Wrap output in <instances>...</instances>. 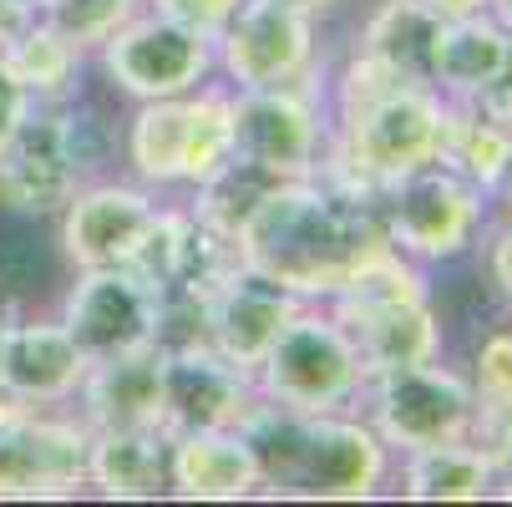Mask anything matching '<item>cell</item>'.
<instances>
[{
    "mask_svg": "<svg viewBox=\"0 0 512 507\" xmlns=\"http://www.w3.org/2000/svg\"><path fill=\"white\" fill-rule=\"evenodd\" d=\"M507 122H512V117H507Z\"/></svg>",
    "mask_w": 512,
    "mask_h": 507,
    "instance_id": "f35d334b",
    "label": "cell"
},
{
    "mask_svg": "<svg viewBox=\"0 0 512 507\" xmlns=\"http://www.w3.org/2000/svg\"><path fill=\"white\" fill-rule=\"evenodd\" d=\"M168 426H112L92 431L87 487L112 502H158L168 497Z\"/></svg>",
    "mask_w": 512,
    "mask_h": 507,
    "instance_id": "7402d4cb",
    "label": "cell"
},
{
    "mask_svg": "<svg viewBox=\"0 0 512 507\" xmlns=\"http://www.w3.org/2000/svg\"><path fill=\"white\" fill-rule=\"evenodd\" d=\"M234 87L203 82L178 97L137 102L122 158L142 188H198L208 173H218L234 153V117H229Z\"/></svg>",
    "mask_w": 512,
    "mask_h": 507,
    "instance_id": "8992f818",
    "label": "cell"
},
{
    "mask_svg": "<svg viewBox=\"0 0 512 507\" xmlns=\"http://www.w3.org/2000/svg\"><path fill=\"white\" fill-rule=\"evenodd\" d=\"M239 431L259 462V492L269 497L365 502L391 477V447L360 411H289L259 401Z\"/></svg>",
    "mask_w": 512,
    "mask_h": 507,
    "instance_id": "3957f363",
    "label": "cell"
},
{
    "mask_svg": "<svg viewBox=\"0 0 512 507\" xmlns=\"http://www.w3.org/2000/svg\"><path fill=\"white\" fill-rule=\"evenodd\" d=\"M112 153V127L82 97L36 102L21 132L0 148V213L56 219L82 183L102 178V163Z\"/></svg>",
    "mask_w": 512,
    "mask_h": 507,
    "instance_id": "277c9868",
    "label": "cell"
},
{
    "mask_svg": "<svg viewBox=\"0 0 512 507\" xmlns=\"http://www.w3.org/2000/svg\"><path fill=\"white\" fill-rule=\"evenodd\" d=\"M31 107H36V97L21 87V77L11 71V61H6V51H0V148L21 132V122L31 117Z\"/></svg>",
    "mask_w": 512,
    "mask_h": 507,
    "instance_id": "f546056e",
    "label": "cell"
},
{
    "mask_svg": "<svg viewBox=\"0 0 512 507\" xmlns=\"http://www.w3.org/2000/svg\"><path fill=\"white\" fill-rule=\"evenodd\" d=\"M87 447L92 426L77 411L0 396V497H77Z\"/></svg>",
    "mask_w": 512,
    "mask_h": 507,
    "instance_id": "8fae6325",
    "label": "cell"
},
{
    "mask_svg": "<svg viewBox=\"0 0 512 507\" xmlns=\"http://www.w3.org/2000/svg\"><path fill=\"white\" fill-rule=\"evenodd\" d=\"M487 274L502 289V300H512V224H502L487 244Z\"/></svg>",
    "mask_w": 512,
    "mask_h": 507,
    "instance_id": "1f68e13d",
    "label": "cell"
},
{
    "mask_svg": "<svg viewBox=\"0 0 512 507\" xmlns=\"http://www.w3.org/2000/svg\"><path fill=\"white\" fill-rule=\"evenodd\" d=\"M148 0H36V16L51 26V31H61L71 46H82L87 56L112 36V31H122Z\"/></svg>",
    "mask_w": 512,
    "mask_h": 507,
    "instance_id": "83f0119b",
    "label": "cell"
},
{
    "mask_svg": "<svg viewBox=\"0 0 512 507\" xmlns=\"http://www.w3.org/2000/svg\"><path fill=\"white\" fill-rule=\"evenodd\" d=\"M71 411L92 431L163 426V345H142V350L92 360Z\"/></svg>",
    "mask_w": 512,
    "mask_h": 507,
    "instance_id": "44dd1931",
    "label": "cell"
},
{
    "mask_svg": "<svg viewBox=\"0 0 512 507\" xmlns=\"http://www.w3.org/2000/svg\"><path fill=\"white\" fill-rule=\"evenodd\" d=\"M234 6H239V0H148V11H163L173 21H188V26L208 31V36L229 21Z\"/></svg>",
    "mask_w": 512,
    "mask_h": 507,
    "instance_id": "4dcf8cb0",
    "label": "cell"
},
{
    "mask_svg": "<svg viewBox=\"0 0 512 507\" xmlns=\"http://www.w3.org/2000/svg\"><path fill=\"white\" fill-rule=\"evenodd\" d=\"M305 300H295L289 289L259 279L254 269H234L229 279H218L208 295L198 300V320H203V340L229 355L234 366L254 371L264 350L279 340V330L289 325V315H295Z\"/></svg>",
    "mask_w": 512,
    "mask_h": 507,
    "instance_id": "d6986e66",
    "label": "cell"
},
{
    "mask_svg": "<svg viewBox=\"0 0 512 507\" xmlns=\"http://www.w3.org/2000/svg\"><path fill=\"white\" fill-rule=\"evenodd\" d=\"M36 21V0H0V51Z\"/></svg>",
    "mask_w": 512,
    "mask_h": 507,
    "instance_id": "d6a6232c",
    "label": "cell"
},
{
    "mask_svg": "<svg viewBox=\"0 0 512 507\" xmlns=\"http://www.w3.org/2000/svg\"><path fill=\"white\" fill-rule=\"evenodd\" d=\"M320 16L295 0H239L213 31V56L229 87L300 82L320 61Z\"/></svg>",
    "mask_w": 512,
    "mask_h": 507,
    "instance_id": "4fadbf2b",
    "label": "cell"
},
{
    "mask_svg": "<svg viewBox=\"0 0 512 507\" xmlns=\"http://www.w3.org/2000/svg\"><path fill=\"white\" fill-rule=\"evenodd\" d=\"M92 56L102 61L107 82L132 102L193 92L218 71L208 31H198L188 21H173L163 11H148V6H142L122 31H112Z\"/></svg>",
    "mask_w": 512,
    "mask_h": 507,
    "instance_id": "7c38bea8",
    "label": "cell"
},
{
    "mask_svg": "<svg viewBox=\"0 0 512 507\" xmlns=\"http://www.w3.org/2000/svg\"><path fill=\"white\" fill-rule=\"evenodd\" d=\"M487 16H492V21H497V26L512 36V0H487Z\"/></svg>",
    "mask_w": 512,
    "mask_h": 507,
    "instance_id": "e575fe53",
    "label": "cell"
},
{
    "mask_svg": "<svg viewBox=\"0 0 512 507\" xmlns=\"http://www.w3.org/2000/svg\"><path fill=\"white\" fill-rule=\"evenodd\" d=\"M431 16H472V11H487V0H421Z\"/></svg>",
    "mask_w": 512,
    "mask_h": 507,
    "instance_id": "836d02e7",
    "label": "cell"
},
{
    "mask_svg": "<svg viewBox=\"0 0 512 507\" xmlns=\"http://www.w3.org/2000/svg\"><path fill=\"white\" fill-rule=\"evenodd\" d=\"M365 376L371 371H365L350 330L320 300H305L289 315L279 340L254 366L259 396L289 411H355Z\"/></svg>",
    "mask_w": 512,
    "mask_h": 507,
    "instance_id": "52a82bcc",
    "label": "cell"
},
{
    "mask_svg": "<svg viewBox=\"0 0 512 507\" xmlns=\"http://www.w3.org/2000/svg\"><path fill=\"white\" fill-rule=\"evenodd\" d=\"M436 21L442 16H431L421 0H381V6L371 11V21L360 26L350 56L391 71V77H406V82H431Z\"/></svg>",
    "mask_w": 512,
    "mask_h": 507,
    "instance_id": "cb8c5ba5",
    "label": "cell"
},
{
    "mask_svg": "<svg viewBox=\"0 0 512 507\" xmlns=\"http://www.w3.org/2000/svg\"><path fill=\"white\" fill-rule=\"evenodd\" d=\"M61 325L77 335L87 360L142 350V345H158L163 295L127 264L77 269V279H71L66 300H61Z\"/></svg>",
    "mask_w": 512,
    "mask_h": 507,
    "instance_id": "5bb4252c",
    "label": "cell"
},
{
    "mask_svg": "<svg viewBox=\"0 0 512 507\" xmlns=\"http://www.w3.org/2000/svg\"><path fill=\"white\" fill-rule=\"evenodd\" d=\"M386 249L376 193H360L325 168L279 178L239 229V264L295 300H330Z\"/></svg>",
    "mask_w": 512,
    "mask_h": 507,
    "instance_id": "6da1fadb",
    "label": "cell"
},
{
    "mask_svg": "<svg viewBox=\"0 0 512 507\" xmlns=\"http://www.w3.org/2000/svg\"><path fill=\"white\" fill-rule=\"evenodd\" d=\"M320 305L350 330L371 376L391 371V366L442 360V320H436V305H431L426 264H416L396 249L371 259L350 284H340Z\"/></svg>",
    "mask_w": 512,
    "mask_h": 507,
    "instance_id": "5b68a950",
    "label": "cell"
},
{
    "mask_svg": "<svg viewBox=\"0 0 512 507\" xmlns=\"http://www.w3.org/2000/svg\"><path fill=\"white\" fill-rule=\"evenodd\" d=\"M442 163L457 168L482 198L502 193L512 183V122L467 102H447Z\"/></svg>",
    "mask_w": 512,
    "mask_h": 507,
    "instance_id": "d4e9b609",
    "label": "cell"
},
{
    "mask_svg": "<svg viewBox=\"0 0 512 507\" xmlns=\"http://www.w3.org/2000/svg\"><path fill=\"white\" fill-rule=\"evenodd\" d=\"M467 381H472V391H477V406L512 401V320L477 340L472 376H467Z\"/></svg>",
    "mask_w": 512,
    "mask_h": 507,
    "instance_id": "f1b7e54d",
    "label": "cell"
},
{
    "mask_svg": "<svg viewBox=\"0 0 512 507\" xmlns=\"http://www.w3.org/2000/svg\"><path fill=\"white\" fill-rule=\"evenodd\" d=\"M6 61L21 77V87L36 97V102H66L77 97V77L87 66V51L71 46L61 31H51L41 16L6 46Z\"/></svg>",
    "mask_w": 512,
    "mask_h": 507,
    "instance_id": "484cf974",
    "label": "cell"
},
{
    "mask_svg": "<svg viewBox=\"0 0 512 507\" xmlns=\"http://www.w3.org/2000/svg\"><path fill=\"white\" fill-rule=\"evenodd\" d=\"M447 97L431 82H406L350 56L335 82L325 173L360 193H381L396 178L442 163Z\"/></svg>",
    "mask_w": 512,
    "mask_h": 507,
    "instance_id": "7a4b0ae2",
    "label": "cell"
},
{
    "mask_svg": "<svg viewBox=\"0 0 512 507\" xmlns=\"http://www.w3.org/2000/svg\"><path fill=\"white\" fill-rule=\"evenodd\" d=\"M492 492L497 467L472 437L401 452V497L411 502H482Z\"/></svg>",
    "mask_w": 512,
    "mask_h": 507,
    "instance_id": "603a6c76",
    "label": "cell"
},
{
    "mask_svg": "<svg viewBox=\"0 0 512 507\" xmlns=\"http://www.w3.org/2000/svg\"><path fill=\"white\" fill-rule=\"evenodd\" d=\"M153 188L142 183H117V178H92L66 198V208L56 213L61 229V254L71 269H107V264H127L142 229L153 219Z\"/></svg>",
    "mask_w": 512,
    "mask_h": 507,
    "instance_id": "e0dca14e",
    "label": "cell"
},
{
    "mask_svg": "<svg viewBox=\"0 0 512 507\" xmlns=\"http://www.w3.org/2000/svg\"><path fill=\"white\" fill-rule=\"evenodd\" d=\"M234 153L239 163L264 168L269 178H305L325 168L330 117L315 92V71L279 87H234Z\"/></svg>",
    "mask_w": 512,
    "mask_h": 507,
    "instance_id": "30bf717a",
    "label": "cell"
},
{
    "mask_svg": "<svg viewBox=\"0 0 512 507\" xmlns=\"http://www.w3.org/2000/svg\"><path fill=\"white\" fill-rule=\"evenodd\" d=\"M507 320H512V300H507Z\"/></svg>",
    "mask_w": 512,
    "mask_h": 507,
    "instance_id": "74e56055",
    "label": "cell"
},
{
    "mask_svg": "<svg viewBox=\"0 0 512 507\" xmlns=\"http://www.w3.org/2000/svg\"><path fill=\"white\" fill-rule=\"evenodd\" d=\"M355 411L376 426L391 457H401L436 442H467L477 426V391L462 371L442 366V360H421V366H391L365 376Z\"/></svg>",
    "mask_w": 512,
    "mask_h": 507,
    "instance_id": "ba28073f",
    "label": "cell"
},
{
    "mask_svg": "<svg viewBox=\"0 0 512 507\" xmlns=\"http://www.w3.org/2000/svg\"><path fill=\"white\" fill-rule=\"evenodd\" d=\"M87 366H92L87 350L61 325V315L56 320L11 315L6 325H0V396L26 401V406L71 411Z\"/></svg>",
    "mask_w": 512,
    "mask_h": 507,
    "instance_id": "ac0fdd59",
    "label": "cell"
},
{
    "mask_svg": "<svg viewBox=\"0 0 512 507\" xmlns=\"http://www.w3.org/2000/svg\"><path fill=\"white\" fill-rule=\"evenodd\" d=\"M431 87L447 102L512 117V36L487 16H442L431 41Z\"/></svg>",
    "mask_w": 512,
    "mask_h": 507,
    "instance_id": "9a60e30c",
    "label": "cell"
},
{
    "mask_svg": "<svg viewBox=\"0 0 512 507\" xmlns=\"http://www.w3.org/2000/svg\"><path fill=\"white\" fill-rule=\"evenodd\" d=\"M295 6H305V11H315V16H325V11L335 6V0H295Z\"/></svg>",
    "mask_w": 512,
    "mask_h": 507,
    "instance_id": "d590c367",
    "label": "cell"
},
{
    "mask_svg": "<svg viewBox=\"0 0 512 507\" xmlns=\"http://www.w3.org/2000/svg\"><path fill=\"white\" fill-rule=\"evenodd\" d=\"M168 497L183 502H244L259 497V462L239 426L173 431L168 447Z\"/></svg>",
    "mask_w": 512,
    "mask_h": 507,
    "instance_id": "ffe728a7",
    "label": "cell"
},
{
    "mask_svg": "<svg viewBox=\"0 0 512 507\" xmlns=\"http://www.w3.org/2000/svg\"><path fill=\"white\" fill-rule=\"evenodd\" d=\"M254 371L234 366L208 340L168 345L163 350V426L193 431V426H244V416L259 406Z\"/></svg>",
    "mask_w": 512,
    "mask_h": 507,
    "instance_id": "2e32d148",
    "label": "cell"
},
{
    "mask_svg": "<svg viewBox=\"0 0 512 507\" xmlns=\"http://www.w3.org/2000/svg\"><path fill=\"white\" fill-rule=\"evenodd\" d=\"M11 320V310H6V300H0V325H6Z\"/></svg>",
    "mask_w": 512,
    "mask_h": 507,
    "instance_id": "8d00e7d4",
    "label": "cell"
},
{
    "mask_svg": "<svg viewBox=\"0 0 512 507\" xmlns=\"http://www.w3.org/2000/svg\"><path fill=\"white\" fill-rule=\"evenodd\" d=\"M381 224L396 254L416 259V264H447L462 259L487 219V198L447 163H426L406 178H396L391 188L376 193Z\"/></svg>",
    "mask_w": 512,
    "mask_h": 507,
    "instance_id": "9c48e42d",
    "label": "cell"
},
{
    "mask_svg": "<svg viewBox=\"0 0 512 507\" xmlns=\"http://www.w3.org/2000/svg\"><path fill=\"white\" fill-rule=\"evenodd\" d=\"M279 178H269L264 168H254V163H239V158H229L218 173H208L198 188H193V219L203 224V229H213V234H224V239H234L239 244V229L249 224V213L259 208V198L274 188Z\"/></svg>",
    "mask_w": 512,
    "mask_h": 507,
    "instance_id": "4316f807",
    "label": "cell"
}]
</instances>
